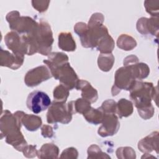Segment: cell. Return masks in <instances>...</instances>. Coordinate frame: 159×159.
Listing matches in <instances>:
<instances>
[{
	"mask_svg": "<svg viewBox=\"0 0 159 159\" xmlns=\"http://www.w3.org/2000/svg\"><path fill=\"white\" fill-rule=\"evenodd\" d=\"M155 90V88L152 83L135 81L134 86L130 90V98L137 110L152 105L151 101L155 99V95H157Z\"/></svg>",
	"mask_w": 159,
	"mask_h": 159,
	"instance_id": "1",
	"label": "cell"
},
{
	"mask_svg": "<svg viewBox=\"0 0 159 159\" xmlns=\"http://www.w3.org/2000/svg\"><path fill=\"white\" fill-rule=\"evenodd\" d=\"M75 114L73 107V101L65 102L53 101L50 106L47 114V120L49 124L60 122L62 124L69 123L72 119V115Z\"/></svg>",
	"mask_w": 159,
	"mask_h": 159,
	"instance_id": "2",
	"label": "cell"
},
{
	"mask_svg": "<svg viewBox=\"0 0 159 159\" xmlns=\"http://www.w3.org/2000/svg\"><path fill=\"white\" fill-rule=\"evenodd\" d=\"M52 76L60 81L61 84L68 89H73L76 87L78 78L74 70L70 65L68 61L58 65H47Z\"/></svg>",
	"mask_w": 159,
	"mask_h": 159,
	"instance_id": "3",
	"label": "cell"
},
{
	"mask_svg": "<svg viewBox=\"0 0 159 159\" xmlns=\"http://www.w3.org/2000/svg\"><path fill=\"white\" fill-rule=\"evenodd\" d=\"M6 19L9 23L10 28L22 35L32 33L39 26V24L31 17L20 16L18 11L9 12L6 16Z\"/></svg>",
	"mask_w": 159,
	"mask_h": 159,
	"instance_id": "4",
	"label": "cell"
},
{
	"mask_svg": "<svg viewBox=\"0 0 159 159\" xmlns=\"http://www.w3.org/2000/svg\"><path fill=\"white\" fill-rule=\"evenodd\" d=\"M27 107L32 112L39 114L51 105V100L47 93L35 90L31 92L27 99Z\"/></svg>",
	"mask_w": 159,
	"mask_h": 159,
	"instance_id": "5",
	"label": "cell"
},
{
	"mask_svg": "<svg viewBox=\"0 0 159 159\" xmlns=\"http://www.w3.org/2000/svg\"><path fill=\"white\" fill-rule=\"evenodd\" d=\"M135 81V78L129 66H124L119 68L115 74V83L112 87L115 89L112 90V92H113L112 94H114L116 89H119V91L121 89L130 90Z\"/></svg>",
	"mask_w": 159,
	"mask_h": 159,
	"instance_id": "6",
	"label": "cell"
},
{
	"mask_svg": "<svg viewBox=\"0 0 159 159\" xmlns=\"http://www.w3.org/2000/svg\"><path fill=\"white\" fill-rule=\"evenodd\" d=\"M52 75L48 68L44 65L29 70L25 75L24 81L27 86L33 87L52 78Z\"/></svg>",
	"mask_w": 159,
	"mask_h": 159,
	"instance_id": "7",
	"label": "cell"
},
{
	"mask_svg": "<svg viewBox=\"0 0 159 159\" xmlns=\"http://www.w3.org/2000/svg\"><path fill=\"white\" fill-rule=\"evenodd\" d=\"M102 124L98 132L103 137L114 135L117 132L120 127L118 117L114 113H104Z\"/></svg>",
	"mask_w": 159,
	"mask_h": 159,
	"instance_id": "8",
	"label": "cell"
},
{
	"mask_svg": "<svg viewBox=\"0 0 159 159\" xmlns=\"http://www.w3.org/2000/svg\"><path fill=\"white\" fill-rule=\"evenodd\" d=\"M5 42L7 48L11 50L14 54L24 55L27 54V49L22 37H20L16 32H9L6 34Z\"/></svg>",
	"mask_w": 159,
	"mask_h": 159,
	"instance_id": "9",
	"label": "cell"
},
{
	"mask_svg": "<svg viewBox=\"0 0 159 159\" xmlns=\"http://www.w3.org/2000/svg\"><path fill=\"white\" fill-rule=\"evenodd\" d=\"M137 30L142 34H150L158 37V18L157 17L150 19L142 17L137 23Z\"/></svg>",
	"mask_w": 159,
	"mask_h": 159,
	"instance_id": "10",
	"label": "cell"
},
{
	"mask_svg": "<svg viewBox=\"0 0 159 159\" xmlns=\"http://www.w3.org/2000/svg\"><path fill=\"white\" fill-rule=\"evenodd\" d=\"M14 116L19 123L23 124L29 131H35L42 125L41 118L37 116L27 114L22 111H17L14 113Z\"/></svg>",
	"mask_w": 159,
	"mask_h": 159,
	"instance_id": "11",
	"label": "cell"
},
{
	"mask_svg": "<svg viewBox=\"0 0 159 159\" xmlns=\"http://www.w3.org/2000/svg\"><path fill=\"white\" fill-rule=\"evenodd\" d=\"M24 55L10 53L8 51L1 49V65L9 67L16 70L22 65L24 62Z\"/></svg>",
	"mask_w": 159,
	"mask_h": 159,
	"instance_id": "12",
	"label": "cell"
},
{
	"mask_svg": "<svg viewBox=\"0 0 159 159\" xmlns=\"http://www.w3.org/2000/svg\"><path fill=\"white\" fill-rule=\"evenodd\" d=\"M75 88L77 90L80 89L81 91L82 98L88 100L91 103L97 101L98 98V91L87 81L79 80Z\"/></svg>",
	"mask_w": 159,
	"mask_h": 159,
	"instance_id": "13",
	"label": "cell"
},
{
	"mask_svg": "<svg viewBox=\"0 0 159 159\" xmlns=\"http://www.w3.org/2000/svg\"><path fill=\"white\" fill-rule=\"evenodd\" d=\"M158 132H152L139 142L138 148L142 152H151L155 150L158 153Z\"/></svg>",
	"mask_w": 159,
	"mask_h": 159,
	"instance_id": "14",
	"label": "cell"
},
{
	"mask_svg": "<svg viewBox=\"0 0 159 159\" xmlns=\"http://www.w3.org/2000/svg\"><path fill=\"white\" fill-rule=\"evenodd\" d=\"M58 47L63 50L72 52L76 49V43L70 32H61L58 35Z\"/></svg>",
	"mask_w": 159,
	"mask_h": 159,
	"instance_id": "15",
	"label": "cell"
},
{
	"mask_svg": "<svg viewBox=\"0 0 159 159\" xmlns=\"http://www.w3.org/2000/svg\"><path fill=\"white\" fill-rule=\"evenodd\" d=\"M58 155V148L52 143L43 145L37 152V156L40 158H57Z\"/></svg>",
	"mask_w": 159,
	"mask_h": 159,
	"instance_id": "16",
	"label": "cell"
},
{
	"mask_svg": "<svg viewBox=\"0 0 159 159\" xmlns=\"http://www.w3.org/2000/svg\"><path fill=\"white\" fill-rule=\"evenodd\" d=\"M83 115L88 122L95 125H98V124L102 123L104 113L100 107L98 109L91 107Z\"/></svg>",
	"mask_w": 159,
	"mask_h": 159,
	"instance_id": "17",
	"label": "cell"
},
{
	"mask_svg": "<svg viewBox=\"0 0 159 159\" xmlns=\"http://www.w3.org/2000/svg\"><path fill=\"white\" fill-rule=\"evenodd\" d=\"M133 112L132 103L126 99H120L116 106V113L121 118L122 117H128Z\"/></svg>",
	"mask_w": 159,
	"mask_h": 159,
	"instance_id": "18",
	"label": "cell"
},
{
	"mask_svg": "<svg viewBox=\"0 0 159 159\" xmlns=\"http://www.w3.org/2000/svg\"><path fill=\"white\" fill-rule=\"evenodd\" d=\"M114 57L112 53L100 54L98 57V66L104 71H109L114 63Z\"/></svg>",
	"mask_w": 159,
	"mask_h": 159,
	"instance_id": "19",
	"label": "cell"
},
{
	"mask_svg": "<svg viewBox=\"0 0 159 159\" xmlns=\"http://www.w3.org/2000/svg\"><path fill=\"white\" fill-rule=\"evenodd\" d=\"M69 89L63 84L57 86L53 91L54 101L59 102H65L68 96Z\"/></svg>",
	"mask_w": 159,
	"mask_h": 159,
	"instance_id": "20",
	"label": "cell"
},
{
	"mask_svg": "<svg viewBox=\"0 0 159 159\" xmlns=\"http://www.w3.org/2000/svg\"><path fill=\"white\" fill-rule=\"evenodd\" d=\"M73 101V107L75 112L84 114L91 107V102L84 98H78Z\"/></svg>",
	"mask_w": 159,
	"mask_h": 159,
	"instance_id": "21",
	"label": "cell"
},
{
	"mask_svg": "<svg viewBox=\"0 0 159 159\" xmlns=\"http://www.w3.org/2000/svg\"><path fill=\"white\" fill-rule=\"evenodd\" d=\"M158 1H146L144 2L146 11L151 16H158Z\"/></svg>",
	"mask_w": 159,
	"mask_h": 159,
	"instance_id": "22",
	"label": "cell"
},
{
	"mask_svg": "<svg viewBox=\"0 0 159 159\" xmlns=\"http://www.w3.org/2000/svg\"><path fill=\"white\" fill-rule=\"evenodd\" d=\"M124 43H127L130 50L135 47L137 43L134 39L126 34L121 35L117 39V46L120 48Z\"/></svg>",
	"mask_w": 159,
	"mask_h": 159,
	"instance_id": "23",
	"label": "cell"
},
{
	"mask_svg": "<svg viewBox=\"0 0 159 159\" xmlns=\"http://www.w3.org/2000/svg\"><path fill=\"white\" fill-rule=\"evenodd\" d=\"M116 102L112 99L105 101L100 107L104 113H116Z\"/></svg>",
	"mask_w": 159,
	"mask_h": 159,
	"instance_id": "24",
	"label": "cell"
},
{
	"mask_svg": "<svg viewBox=\"0 0 159 159\" xmlns=\"http://www.w3.org/2000/svg\"><path fill=\"white\" fill-rule=\"evenodd\" d=\"M137 111L140 117L145 120L149 119L154 114V107L152 105L141 109H138Z\"/></svg>",
	"mask_w": 159,
	"mask_h": 159,
	"instance_id": "25",
	"label": "cell"
},
{
	"mask_svg": "<svg viewBox=\"0 0 159 159\" xmlns=\"http://www.w3.org/2000/svg\"><path fill=\"white\" fill-rule=\"evenodd\" d=\"M37 152L35 145H27L22 151L24 156L30 158L37 155Z\"/></svg>",
	"mask_w": 159,
	"mask_h": 159,
	"instance_id": "26",
	"label": "cell"
},
{
	"mask_svg": "<svg viewBox=\"0 0 159 159\" xmlns=\"http://www.w3.org/2000/svg\"><path fill=\"white\" fill-rule=\"evenodd\" d=\"M32 6L34 8H35L39 12H44L45 11L48 7V4L50 3V1H45L44 3L43 4H41L42 1H32Z\"/></svg>",
	"mask_w": 159,
	"mask_h": 159,
	"instance_id": "27",
	"label": "cell"
},
{
	"mask_svg": "<svg viewBox=\"0 0 159 159\" xmlns=\"http://www.w3.org/2000/svg\"><path fill=\"white\" fill-rule=\"evenodd\" d=\"M42 135L43 137H52L53 136V130L52 127L44 125L42 127Z\"/></svg>",
	"mask_w": 159,
	"mask_h": 159,
	"instance_id": "28",
	"label": "cell"
}]
</instances>
